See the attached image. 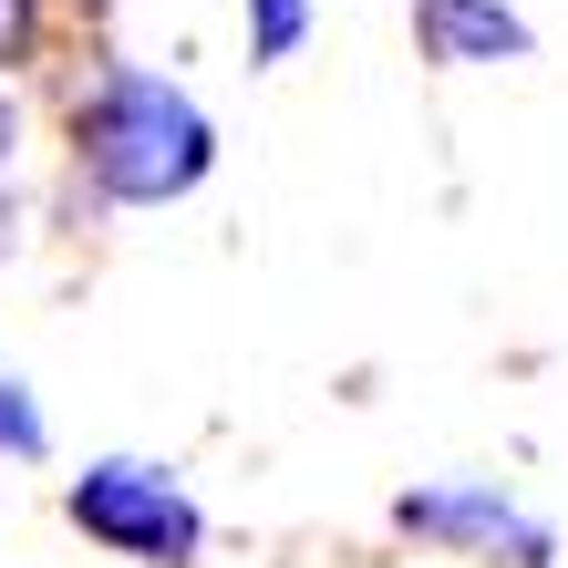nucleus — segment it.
<instances>
[{
  "instance_id": "obj_1",
  "label": "nucleus",
  "mask_w": 568,
  "mask_h": 568,
  "mask_svg": "<svg viewBox=\"0 0 568 568\" xmlns=\"http://www.w3.org/2000/svg\"><path fill=\"white\" fill-rule=\"evenodd\" d=\"M73 165L114 207H165V196L207 186L217 165V124L186 83L165 73H135V62H104L93 93L73 104Z\"/></svg>"
},
{
  "instance_id": "obj_2",
  "label": "nucleus",
  "mask_w": 568,
  "mask_h": 568,
  "mask_svg": "<svg viewBox=\"0 0 568 568\" xmlns=\"http://www.w3.org/2000/svg\"><path fill=\"white\" fill-rule=\"evenodd\" d=\"M62 517L83 527L104 558H135V568H196L207 558V517L196 496L145 455H93L73 486H62Z\"/></svg>"
},
{
  "instance_id": "obj_3",
  "label": "nucleus",
  "mask_w": 568,
  "mask_h": 568,
  "mask_svg": "<svg viewBox=\"0 0 568 568\" xmlns=\"http://www.w3.org/2000/svg\"><path fill=\"white\" fill-rule=\"evenodd\" d=\"M393 517H404L414 538H445V548H476V558H507V568H548V527L527 507H507L496 486H424Z\"/></svg>"
},
{
  "instance_id": "obj_4",
  "label": "nucleus",
  "mask_w": 568,
  "mask_h": 568,
  "mask_svg": "<svg viewBox=\"0 0 568 568\" xmlns=\"http://www.w3.org/2000/svg\"><path fill=\"white\" fill-rule=\"evenodd\" d=\"M414 42H424V62L465 73V62H527L538 31H527L507 0H414Z\"/></svg>"
},
{
  "instance_id": "obj_5",
  "label": "nucleus",
  "mask_w": 568,
  "mask_h": 568,
  "mask_svg": "<svg viewBox=\"0 0 568 568\" xmlns=\"http://www.w3.org/2000/svg\"><path fill=\"white\" fill-rule=\"evenodd\" d=\"M311 42V0H248V62H290Z\"/></svg>"
},
{
  "instance_id": "obj_6",
  "label": "nucleus",
  "mask_w": 568,
  "mask_h": 568,
  "mask_svg": "<svg viewBox=\"0 0 568 568\" xmlns=\"http://www.w3.org/2000/svg\"><path fill=\"white\" fill-rule=\"evenodd\" d=\"M0 455H11V465L52 455V424H42V404H31V383H11V373H0Z\"/></svg>"
},
{
  "instance_id": "obj_7",
  "label": "nucleus",
  "mask_w": 568,
  "mask_h": 568,
  "mask_svg": "<svg viewBox=\"0 0 568 568\" xmlns=\"http://www.w3.org/2000/svg\"><path fill=\"white\" fill-rule=\"evenodd\" d=\"M42 52V0H0V73Z\"/></svg>"
},
{
  "instance_id": "obj_8",
  "label": "nucleus",
  "mask_w": 568,
  "mask_h": 568,
  "mask_svg": "<svg viewBox=\"0 0 568 568\" xmlns=\"http://www.w3.org/2000/svg\"><path fill=\"white\" fill-rule=\"evenodd\" d=\"M11 155H21V114L0 104V165H11Z\"/></svg>"
}]
</instances>
